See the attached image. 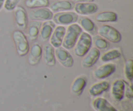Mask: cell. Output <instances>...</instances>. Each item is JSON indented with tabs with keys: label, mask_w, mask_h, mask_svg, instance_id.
<instances>
[{
	"label": "cell",
	"mask_w": 133,
	"mask_h": 111,
	"mask_svg": "<svg viewBox=\"0 0 133 111\" xmlns=\"http://www.w3.org/2000/svg\"><path fill=\"white\" fill-rule=\"evenodd\" d=\"M94 44L96 45V48L98 49H101V50H105L107 49L110 46V44L109 42L105 38L101 37H96L94 40Z\"/></svg>",
	"instance_id": "26"
},
{
	"label": "cell",
	"mask_w": 133,
	"mask_h": 111,
	"mask_svg": "<svg viewBox=\"0 0 133 111\" xmlns=\"http://www.w3.org/2000/svg\"><path fill=\"white\" fill-rule=\"evenodd\" d=\"M87 79L84 76H79L75 79L71 86V90L75 96H80L87 86Z\"/></svg>",
	"instance_id": "19"
},
{
	"label": "cell",
	"mask_w": 133,
	"mask_h": 111,
	"mask_svg": "<svg viewBox=\"0 0 133 111\" xmlns=\"http://www.w3.org/2000/svg\"><path fill=\"white\" fill-rule=\"evenodd\" d=\"M71 1L76 3H84V2H93L94 0H71Z\"/></svg>",
	"instance_id": "29"
},
{
	"label": "cell",
	"mask_w": 133,
	"mask_h": 111,
	"mask_svg": "<svg viewBox=\"0 0 133 111\" xmlns=\"http://www.w3.org/2000/svg\"><path fill=\"white\" fill-rule=\"evenodd\" d=\"M92 38L88 32H82L75 46L74 53L79 57H83L92 48Z\"/></svg>",
	"instance_id": "2"
},
{
	"label": "cell",
	"mask_w": 133,
	"mask_h": 111,
	"mask_svg": "<svg viewBox=\"0 0 133 111\" xmlns=\"http://www.w3.org/2000/svg\"><path fill=\"white\" fill-rule=\"evenodd\" d=\"M20 0H5L3 8L6 11L11 12L18 6Z\"/></svg>",
	"instance_id": "28"
},
{
	"label": "cell",
	"mask_w": 133,
	"mask_h": 111,
	"mask_svg": "<svg viewBox=\"0 0 133 111\" xmlns=\"http://www.w3.org/2000/svg\"><path fill=\"white\" fill-rule=\"evenodd\" d=\"M109 87H110V83L107 81H103L95 83L91 86L88 90V92L90 96H97L108 90Z\"/></svg>",
	"instance_id": "20"
},
{
	"label": "cell",
	"mask_w": 133,
	"mask_h": 111,
	"mask_svg": "<svg viewBox=\"0 0 133 111\" xmlns=\"http://www.w3.org/2000/svg\"><path fill=\"white\" fill-rule=\"evenodd\" d=\"M25 5L29 9H38L49 6V0H25Z\"/></svg>",
	"instance_id": "24"
},
{
	"label": "cell",
	"mask_w": 133,
	"mask_h": 111,
	"mask_svg": "<svg viewBox=\"0 0 133 111\" xmlns=\"http://www.w3.org/2000/svg\"><path fill=\"white\" fill-rule=\"evenodd\" d=\"M66 27L63 25H58L55 27L50 38V44L54 48L61 47L64 37L66 33Z\"/></svg>",
	"instance_id": "9"
},
{
	"label": "cell",
	"mask_w": 133,
	"mask_h": 111,
	"mask_svg": "<svg viewBox=\"0 0 133 111\" xmlns=\"http://www.w3.org/2000/svg\"><path fill=\"white\" fill-rule=\"evenodd\" d=\"M80 25L82 29L85 31L87 32H92L96 29V25L94 22L90 19L89 18H83L80 20Z\"/></svg>",
	"instance_id": "25"
},
{
	"label": "cell",
	"mask_w": 133,
	"mask_h": 111,
	"mask_svg": "<svg viewBox=\"0 0 133 111\" xmlns=\"http://www.w3.org/2000/svg\"><path fill=\"white\" fill-rule=\"evenodd\" d=\"M5 0H0V11L3 9L4 3H5Z\"/></svg>",
	"instance_id": "30"
},
{
	"label": "cell",
	"mask_w": 133,
	"mask_h": 111,
	"mask_svg": "<svg viewBox=\"0 0 133 111\" xmlns=\"http://www.w3.org/2000/svg\"><path fill=\"white\" fill-rule=\"evenodd\" d=\"M29 19L33 21H49L51 20L53 17V13L47 7L35 9L30 11L29 14Z\"/></svg>",
	"instance_id": "7"
},
{
	"label": "cell",
	"mask_w": 133,
	"mask_h": 111,
	"mask_svg": "<svg viewBox=\"0 0 133 111\" xmlns=\"http://www.w3.org/2000/svg\"><path fill=\"white\" fill-rule=\"evenodd\" d=\"M55 58L62 66L70 68L74 66V60L72 55L67 49L62 47L55 48Z\"/></svg>",
	"instance_id": "6"
},
{
	"label": "cell",
	"mask_w": 133,
	"mask_h": 111,
	"mask_svg": "<svg viewBox=\"0 0 133 111\" xmlns=\"http://www.w3.org/2000/svg\"><path fill=\"white\" fill-rule=\"evenodd\" d=\"M118 19V16L115 12L104 11L99 12L96 17V20L99 23H106V22H116Z\"/></svg>",
	"instance_id": "21"
},
{
	"label": "cell",
	"mask_w": 133,
	"mask_h": 111,
	"mask_svg": "<svg viewBox=\"0 0 133 111\" xmlns=\"http://www.w3.org/2000/svg\"><path fill=\"white\" fill-rule=\"evenodd\" d=\"M55 27V23L53 21L49 20L44 22L42 25V27H40L39 31L40 39L43 42L48 41L50 38Z\"/></svg>",
	"instance_id": "16"
},
{
	"label": "cell",
	"mask_w": 133,
	"mask_h": 111,
	"mask_svg": "<svg viewBox=\"0 0 133 111\" xmlns=\"http://www.w3.org/2000/svg\"><path fill=\"white\" fill-rule=\"evenodd\" d=\"M12 38L18 55L23 57L27 55L29 51V44L24 33L20 30H16L12 34Z\"/></svg>",
	"instance_id": "3"
},
{
	"label": "cell",
	"mask_w": 133,
	"mask_h": 111,
	"mask_svg": "<svg viewBox=\"0 0 133 111\" xmlns=\"http://www.w3.org/2000/svg\"><path fill=\"white\" fill-rule=\"evenodd\" d=\"M82 32L83 29L78 23H74L69 25L66 30V33L62 42V48L67 50L74 48Z\"/></svg>",
	"instance_id": "1"
},
{
	"label": "cell",
	"mask_w": 133,
	"mask_h": 111,
	"mask_svg": "<svg viewBox=\"0 0 133 111\" xmlns=\"http://www.w3.org/2000/svg\"><path fill=\"white\" fill-rule=\"evenodd\" d=\"M100 51L96 48H90L88 53L84 56L82 61V66L85 68L92 67L100 58Z\"/></svg>",
	"instance_id": "10"
},
{
	"label": "cell",
	"mask_w": 133,
	"mask_h": 111,
	"mask_svg": "<svg viewBox=\"0 0 133 111\" xmlns=\"http://www.w3.org/2000/svg\"><path fill=\"white\" fill-rule=\"evenodd\" d=\"M74 7L72 2L68 0H60L51 4L49 9L53 12H61L69 11Z\"/></svg>",
	"instance_id": "17"
},
{
	"label": "cell",
	"mask_w": 133,
	"mask_h": 111,
	"mask_svg": "<svg viewBox=\"0 0 133 111\" xmlns=\"http://www.w3.org/2000/svg\"><path fill=\"white\" fill-rule=\"evenodd\" d=\"M97 33L107 41L114 44L119 43L122 38L119 31L109 25H102L100 26L97 29Z\"/></svg>",
	"instance_id": "4"
},
{
	"label": "cell",
	"mask_w": 133,
	"mask_h": 111,
	"mask_svg": "<svg viewBox=\"0 0 133 111\" xmlns=\"http://www.w3.org/2000/svg\"><path fill=\"white\" fill-rule=\"evenodd\" d=\"M14 18L17 26L25 29L28 25V15L25 9L22 6H17L14 10Z\"/></svg>",
	"instance_id": "12"
},
{
	"label": "cell",
	"mask_w": 133,
	"mask_h": 111,
	"mask_svg": "<svg viewBox=\"0 0 133 111\" xmlns=\"http://www.w3.org/2000/svg\"><path fill=\"white\" fill-rule=\"evenodd\" d=\"M125 91V82L121 79L116 80L112 86V96L115 101H119L123 99Z\"/></svg>",
	"instance_id": "15"
},
{
	"label": "cell",
	"mask_w": 133,
	"mask_h": 111,
	"mask_svg": "<svg viewBox=\"0 0 133 111\" xmlns=\"http://www.w3.org/2000/svg\"><path fill=\"white\" fill-rule=\"evenodd\" d=\"M116 66L113 63H107L100 66L94 71L95 78L97 79H104L108 77L116 71Z\"/></svg>",
	"instance_id": "11"
},
{
	"label": "cell",
	"mask_w": 133,
	"mask_h": 111,
	"mask_svg": "<svg viewBox=\"0 0 133 111\" xmlns=\"http://www.w3.org/2000/svg\"><path fill=\"white\" fill-rule=\"evenodd\" d=\"M132 68H133V61L132 59H129L126 61L125 65V75L126 78L130 81H132L133 74H132Z\"/></svg>",
	"instance_id": "27"
},
{
	"label": "cell",
	"mask_w": 133,
	"mask_h": 111,
	"mask_svg": "<svg viewBox=\"0 0 133 111\" xmlns=\"http://www.w3.org/2000/svg\"><path fill=\"white\" fill-rule=\"evenodd\" d=\"M122 55V53L118 49H112L104 53L101 57V61L103 62H110L114 60L119 58Z\"/></svg>",
	"instance_id": "23"
},
{
	"label": "cell",
	"mask_w": 133,
	"mask_h": 111,
	"mask_svg": "<svg viewBox=\"0 0 133 111\" xmlns=\"http://www.w3.org/2000/svg\"><path fill=\"white\" fill-rule=\"evenodd\" d=\"M74 10L77 15L90 16L97 12L98 6L93 2L77 3L74 6Z\"/></svg>",
	"instance_id": "8"
},
{
	"label": "cell",
	"mask_w": 133,
	"mask_h": 111,
	"mask_svg": "<svg viewBox=\"0 0 133 111\" xmlns=\"http://www.w3.org/2000/svg\"><path fill=\"white\" fill-rule=\"evenodd\" d=\"M28 62L31 65H36L40 62L42 56V48L40 44L35 43L30 49Z\"/></svg>",
	"instance_id": "14"
},
{
	"label": "cell",
	"mask_w": 133,
	"mask_h": 111,
	"mask_svg": "<svg viewBox=\"0 0 133 111\" xmlns=\"http://www.w3.org/2000/svg\"><path fill=\"white\" fill-rule=\"evenodd\" d=\"M44 62L48 66H54L56 64L55 48L50 44H44L42 48V56Z\"/></svg>",
	"instance_id": "13"
},
{
	"label": "cell",
	"mask_w": 133,
	"mask_h": 111,
	"mask_svg": "<svg viewBox=\"0 0 133 111\" xmlns=\"http://www.w3.org/2000/svg\"><path fill=\"white\" fill-rule=\"evenodd\" d=\"M92 105L96 111H118L107 100L102 97L94 100Z\"/></svg>",
	"instance_id": "18"
},
{
	"label": "cell",
	"mask_w": 133,
	"mask_h": 111,
	"mask_svg": "<svg viewBox=\"0 0 133 111\" xmlns=\"http://www.w3.org/2000/svg\"><path fill=\"white\" fill-rule=\"evenodd\" d=\"M40 25V23L38 21H35L30 24L27 32V36L30 41H35L37 39L39 35Z\"/></svg>",
	"instance_id": "22"
},
{
	"label": "cell",
	"mask_w": 133,
	"mask_h": 111,
	"mask_svg": "<svg viewBox=\"0 0 133 111\" xmlns=\"http://www.w3.org/2000/svg\"><path fill=\"white\" fill-rule=\"evenodd\" d=\"M53 22L59 25H68L75 23L78 19V15L73 12H61L53 16Z\"/></svg>",
	"instance_id": "5"
}]
</instances>
